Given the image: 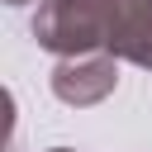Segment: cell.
<instances>
[{"instance_id":"2","label":"cell","mask_w":152,"mask_h":152,"mask_svg":"<svg viewBox=\"0 0 152 152\" xmlns=\"http://www.w3.org/2000/svg\"><path fill=\"white\" fill-rule=\"evenodd\" d=\"M52 95L71 109H90L100 100L114 95L119 86V57L114 52H76V57H57L52 76H48Z\"/></svg>"},{"instance_id":"1","label":"cell","mask_w":152,"mask_h":152,"mask_svg":"<svg viewBox=\"0 0 152 152\" xmlns=\"http://www.w3.org/2000/svg\"><path fill=\"white\" fill-rule=\"evenodd\" d=\"M33 43L52 57H76V52H104L100 19L90 0H43L33 10Z\"/></svg>"},{"instance_id":"3","label":"cell","mask_w":152,"mask_h":152,"mask_svg":"<svg viewBox=\"0 0 152 152\" xmlns=\"http://www.w3.org/2000/svg\"><path fill=\"white\" fill-rule=\"evenodd\" d=\"M90 10L100 19L104 52L142 66L152 52V0H90Z\"/></svg>"},{"instance_id":"6","label":"cell","mask_w":152,"mask_h":152,"mask_svg":"<svg viewBox=\"0 0 152 152\" xmlns=\"http://www.w3.org/2000/svg\"><path fill=\"white\" fill-rule=\"evenodd\" d=\"M142 66H147V71H152V52H147V62H142Z\"/></svg>"},{"instance_id":"5","label":"cell","mask_w":152,"mask_h":152,"mask_svg":"<svg viewBox=\"0 0 152 152\" xmlns=\"http://www.w3.org/2000/svg\"><path fill=\"white\" fill-rule=\"evenodd\" d=\"M48 152H76V147H48Z\"/></svg>"},{"instance_id":"4","label":"cell","mask_w":152,"mask_h":152,"mask_svg":"<svg viewBox=\"0 0 152 152\" xmlns=\"http://www.w3.org/2000/svg\"><path fill=\"white\" fill-rule=\"evenodd\" d=\"M5 5H33V0H5Z\"/></svg>"}]
</instances>
